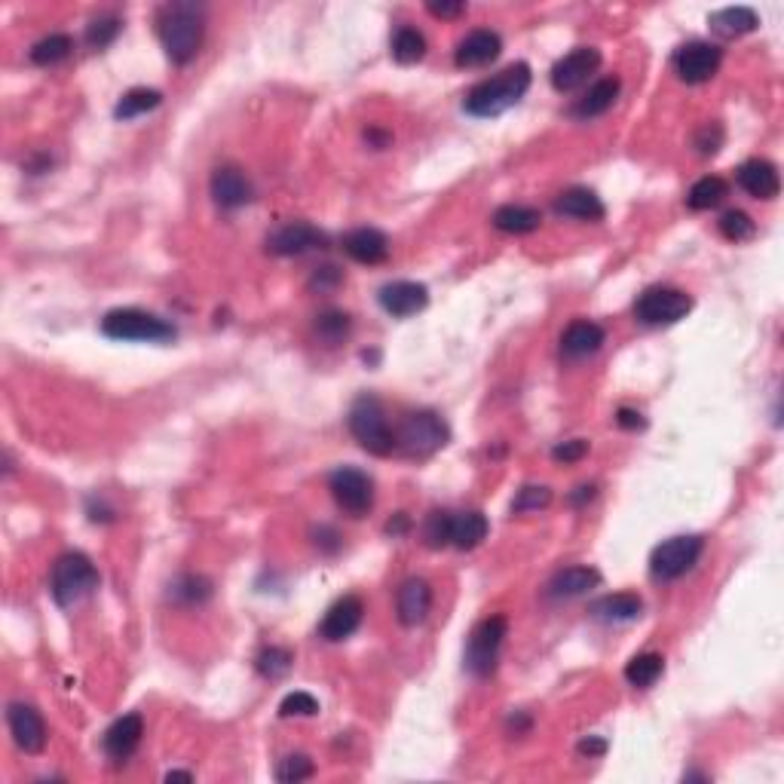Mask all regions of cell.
<instances>
[{
    "label": "cell",
    "mask_w": 784,
    "mask_h": 784,
    "mask_svg": "<svg viewBox=\"0 0 784 784\" xmlns=\"http://www.w3.org/2000/svg\"><path fill=\"white\" fill-rule=\"evenodd\" d=\"M530 65L515 62L506 71H500L497 77H490L478 86H472V92L466 95V111L472 117H500L503 111L515 108L524 92L530 89Z\"/></svg>",
    "instance_id": "1"
},
{
    "label": "cell",
    "mask_w": 784,
    "mask_h": 784,
    "mask_svg": "<svg viewBox=\"0 0 784 784\" xmlns=\"http://www.w3.org/2000/svg\"><path fill=\"white\" fill-rule=\"evenodd\" d=\"M203 34H206V22H203V10L196 4H169L160 10V40L166 56L175 65H187L196 59L203 46Z\"/></svg>",
    "instance_id": "2"
},
{
    "label": "cell",
    "mask_w": 784,
    "mask_h": 784,
    "mask_svg": "<svg viewBox=\"0 0 784 784\" xmlns=\"http://www.w3.org/2000/svg\"><path fill=\"white\" fill-rule=\"evenodd\" d=\"M95 588H98V570L86 555L68 552L53 564L49 592H53L59 607H65V610L80 607L83 601H89L95 595Z\"/></svg>",
    "instance_id": "3"
},
{
    "label": "cell",
    "mask_w": 784,
    "mask_h": 784,
    "mask_svg": "<svg viewBox=\"0 0 784 784\" xmlns=\"http://www.w3.org/2000/svg\"><path fill=\"white\" fill-rule=\"evenodd\" d=\"M350 432L359 445L374 454V457H389L396 451V432L386 423V411L380 399L374 396H359L350 408Z\"/></svg>",
    "instance_id": "4"
},
{
    "label": "cell",
    "mask_w": 784,
    "mask_h": 784,
    "mask_svg": "<svg viewBox=\"0 0 784 784\" xmlns=\"http://www.w3.org/2000/svg\"><path fill=\"white\" fill-rule=\"evenodd\" d=\"M102 334L111 340H141V343H169L175 340V325H169L166 319L144 313L135 307L126 310H111L102 319Z\"/></svg>",
    "instance_id": "5"
},
{
    "label": "cell",
    "mask_w": 784,
    "mask_h": 784,
    "mask_svg": "<svg viewBox=\"0 0 784 784\" xmlns=\"http://www.w3.org/2000/svg\"><path fill=\"white\" fill-rule=\"evenodd\" d=\"M506 631H509L506 616H487L472 628L466 641V671L472 677H490L497 671Z\"/></svg>",
    "instance_id": "6"
},
{
    "label": "cell",
    "mask_w": 784,
    "mask_h": 784,
    "mask_svg": "<svg viewBox=\"0 0 784 784\" xmlns=\"http://www.w3.org/2000/svg\"><path fill=\"white\" fill-rule=\"evenodd\" d=\"M448 435V423L435 411H414L405 417L396 435V448H402L411 457H429L448 445Z\"/></svg>",
    "instance_id": "7"
},
{
    "label": "cell",
    "mask_w": 784,
    "mask_h": 784,
    "mask_svg": "<svg viewBox=\"0 0 784 784\" xmlns=\"http://www.w3.org/2000/svg\"><path fill=\"white\" fill-rule=\"evenodd\" d=\"M702 552H705L702 536H671L662 546H656V552L650 558V570L662 582L680 579L696 567Z\"/></svg>",
    "instance_id": "8"
},
{
    "label": "cell",
    "mask_w": 784,
    "mask_h": 784,
    "mask_svg": "<svg viewBox=\"0 0 784 784\" xmlns=\"http://www.w3.org/2000/svg\"><path fill=\"white\" fill-rule=\"evenodd\" d=\"M693 310V298L680 288H647L634 304V316L644 325H674Z\"/></svg>",
    "instance_id": "9"
},
{
    "label": "cell",
    "mask_w": 784,
    "mask_h": 784,
    "mask_svg": "<svg viewBox=\"0 0 784 784\" xmlns=\"http://www.w3.org/2000/svg\"><path fill=\"white\" fill-rule=\"evenodd\" d=\"M328 487H331L334 503L347 512L350 518L368 515L371 506H374V481L362 469H353V466L334 469L331 478H328Z\"/></svg>",
    "instance_id": "10"
},
{
    "label": "cell",
    "mask_w": 784,
    "mask_h": 784,
    "mask_svg": "<svg viewBox=\"0 0 784 784\" xmlns=\"http://www.w3.org/2000/svg\"><path fill=\"white\" fill-rule=\"evenodd\" d=\"M720 62H723V49L705 40L680 46L674 56V68L683 83H708L717 74Z\"/></svg>",
    "instance_id": "11"
},
{
    "label": "cell",
    "mask_w": 784,
    "mask_h": 784,
    "mask_svg": "<svg viewBox=\"0 0 784 784\" xmlns=\"http://www.w3.org/2000/svg\"><path fill=\"white\" fill-rule=\"evenodd\" d=\"M328 245V236L322 230H316L313 224L307 221H291V224H282L276 227L270 236H267V249L273 255H282V258H291V255H304L310 249H325Z\"/></svg>",
    "instance_id": "12"
},
{
    "label": "cell",
    "mask_w": 784,
    "mask_h": 784,
    "mask_svg": "<svg viewBox=\"0 0 784 784\" xmlns=\"http://www.w3.org/2000/svg\"><path fill=\"white\" fill-rule=\"evenodd\" d=\"M601 68V53L595 46H576L573 53H567L555 68H552V86L558 92H573L588 83L595 71Z\"/></svg>",
    "instance_id": "13"
},
{
    "label": "cell",
    "mask_w": 784,
    "mask_h": 784,
    "mask_svg": "<svg viewBox=\"0 0 784 784\" xmlns=\"http://www.w3.org/2000/svg\"><path fill=\"white\" fill-rule=\"evenodd\" d=\"M7 723H10V732H13V742L25 754H40L46 748V723H43V717L34 705L13 702L7 708Z\"/></svg>",
    "instance_id": "14"
},
{
    "label": "cell",
    "mask_w": 784,
    "mask_h": 784,
    "mask_svg": "<svg viewBox=\"0 0 784 784\" xmlns=\"http://www.w3.org/2000/svg\"><path fill=\"white\" fill-rule=\"evenodd\" d=\"M426 304H429V291L420 282L399 279V282H389L380 288V307L396 319H408V316L420 313Z\"/></svg>",
    "instance_id": "15"
},
{
    "label": "cell",
    "mask_w": 784,
    "mask_h": 784,
    "mask_svg": "<svg viewBox=\"0 0 784 784\" xmlns=\"http://www.w3.org/2000/svg\"><path fill=\"white\" fill-rule=\"evenodd\" d=\"M212 196L221 209H242L252 203L255 187L242 169L236 166H221L212 172Z\"/></svg>",
    "instance_id": "16"
},
{
    "label": "cell",
    "mask_w": 784,
    "mask_h": 784,
    "mask_svg": "<svg viewBox=\"0 0 784 784\" xmlns=\"http://www.w3.org/2000/svg\"><path fill=\"white\" fill-rule=\"evenodd\" d=\"M362 616H365V604H362V598L347 595V598H340V601L325 613L319 631H322L325 641H331V644L347 641V637L362 625Z\"/></svg>",
    "instance_id": "17"
},
{
    "label": "cell",
    "mask_w": 784,
    "mask_h": 784,
    "mask_svg": "<svg viewBox=\"0 0 784 784\" xmlns=\"http://www.w3.org/2000/svg\"><path fill=\"white\" fill-rule=\"evenodd\" d=\"M503 53V40L497 31H490V28H478L472 34H466L457 46V65L460 68H484L490 65L497 56Z\"/></svg>",
    "instance_id": "18"
},
{
    "label": "cell",
    "mask_w": 784,
    "mask_h": 784,
    "mask_svg": "<svg viewBox=\"0 0 784 784\" xmlns=\"http://www.w3.org/2000/svg\"><path fill=\"white\" fill-rule=\"evenodd\" d=\"M343 252L359 264H383L389 258V239L377 227H356L340 239Z\"/></svg>",
    "instance_id": "19"
},
{
    "label": "cell",
    "mask_w": 784,
    "mask_h": 784,
    "mask_svg": "<svg viewBox=\"0 0 784 784\" xmlns=\"http://www.w3.org/2000/svg\"><path fill=\"white\" fill-rule=\"evenodd\" d=\"M432 610V588L426 579H408L402 582L399 588V598H396V613H399V622L405 628H417L426 622Z\"/></svg>",
    "instance_id": "20"
},
{
    "label": "cell",
    "mask_w": 784,
    "mask_h": 784,
    "mask_svg": "<svg viewBox=\"0 0 784 784\" xmlns=\"http://www.w3.org/2000/svg\"><path fill=\"white\" fill-rule=\"evenodd\" d=\"M141 735H144V720H141V714H126V717H120V720L105 732V754H108L114 763H126V760L138 751Z\"/></svg>",
    "instance_id": "21"
},
{
    "label": "cell",
    "mask_w": 784,
    "mask_h": 784,
    "mask_svg": "<svg viewBox=\"0 0 784 784\" xmlns=\"http://www.w3.org/2000/svg\"><path fill=\"white\" fill-rule=\"evenodd\" d=\"M739 178L742 190L751 193L754 200H775L781 193V178H778V169L769 163V160H745L735 172Z\"/></svg>",
    "instance_id": "22"
},
{
    "label": "cell",
    "mask_w": 784,
    "mask_h": 784,
    "mask_svg": "<svg viewBox=\"0 0 784 784\" xmlns=\"http://www.w3.org/2000/svg\"><path fill=\"white\" fill-rule=\"evenodd\" d=\"M604 340H607V334L601 325L588 322V319H576L561 334V353H564V359H588L604 347Z\"/></svg>",
    "instance_id": "23"
},
{
    "label": "cell",
    "mask_w": 784,
    "mask_h": 784,
    "mask_svg": "<svg viewBox=\"0 0 784 784\" xmlns=\"http://www.w3.org/2000/svg\"><path fill=\"white\" fill-rule=\"evenodd\" d=\"M555 212L561 218H573V221H601L604 218V203H601V196L595 190L570 187L555 200Z\"/></svg>",
    "instance_id": "24"
},
{
    "label": "cell",
    "mask_w": 784,
    "mask_h": 784,
    "mask_svg": "<svg viewBox=\"0 0 784 784\" xmlns=\"http://www.w3.org/2000/svg\"><path fill=\"white\" fill-rule=\"evenodd\" d=\"M598 582H601V573L595 567H567V570H558L555 579L549 582V595L555 601H570V598L592 592Z\"/></svg>",
    "instance_id": "25"
},
{
    "label": "cell",
    "mask_w": 784,
    "mask_h": 784,
    "mask_svg": "<svg viewBox=\"0 0 784 784\" xmlns=\"http://www.w3.org/2000/svg\"><path fill=\"white\" fill-rule=\"evenodd\" d=\"M616 98H619V80L616 77H604V80H598L592 89L579 98L570 114L576 120H595V117L607 114L616 105Z\"/></svg>",
    "instance_id": "26"
},
{
    "label": "cell",
    "mask_w": 784,
    "mask_h": 784,
    "mask_svg": "<svg viewBox=\"0 0 784 784\" xmlns=\"http://www.w3.org/2000/svg\"><path fill=\"white\" fill-rule=\"evenodd\" d=\"M487 518L481 512H460V515H451V546L469 552V549H478L484 539H487Z\"/></svg>",
    "instance_id": "27"
},
{
    "label": "cell",
    "mask_w": 784,
    "mask_h": 784,
    "mask_svg": "<svg viewBox=\"0 0 784 784\" xmlns=\"http://www.w3.org/2000/svg\"><path fill=\"white\" fill-rule=\"evenodd\" d=\"M592 613L601 622H631L644 613V601L634 592H619V595H607V598L595 601Z\"/></svg>",
    "instance_id": "28"
},
{
    "label": "cell",
    "mask_w": 784,
    "mask_h": 784,
    "mask_svg": "<svg viewBox=\"0 0 784 784\" xmlns=\"http://www.w3.org/2000/svg\"><path fill=\"white\" fill-rule=\"evenodd\" d=\"M708 25L720 37H742V34L754 31L760 25V19L751 7H726V10L711 13Z\"/></svg>",
    "instance_id": "29"
},
{
    "label": "cell",
    "mask_w": 784,
    "mask_h": 784,
    "mask_svg": "<svg viewBox=\"0 0 784 784\" xmlns=\"http://www.w3.org/2000/svg\"><path fill=\"white\" fill-rule=\"evenodd\" d=\"M494 227L503 230V233H512V236H524V233H533L543 224V215L530 206H500L494 212Z\"/></svg>",
    "instance_id": "30"
},
{
    "label": "cell",
    "mask_w": 784,
    "mask_h": 784,
    "mask_svg": "<svg viewBox=\"0 0 784 784\" xmlns=\"http://www.w3.org/2000/svg\"><path fill=\"white\" fill-rule=\"evenodd\" d=\"M726 193H729V184L720 175H705L690 187V193H686V206L693 212H708L726 200Z\"/></svg>",
    "instance_id": "31"
},
{
    "label": "cell",
    "mask_w": 784,
    "mask_h": 784,
    "mask_svg": "<svg viewBox=\"0 0 784 784\" xmlns=\"http://www.w3.org/2000/svg\"><path fill=\"white\" fill-rule=\"evenodd\" d=\"M160 102H163V95H160L157 89L135 86V89H129V92L120 98V105L114 108V117H117V120H135V117H141V114H147V111L160 108Z\"/></svg>",
    "instance_id": "32"
},
{
    "label": "cell",
    "mask_w": 784,
    "mask_h": 784,
    "mask_svg": "<svg viewBox=\"0 0 784 784\" xmlns=\"http://www.w3.org/2000/svg\"><path fill=\"white\" fill-rule=\"evenodd\" d=\"M665 671V659L659 653H644V656H634L628 665H625V680L637 690H650V686L662 677Z\"/></svg>",
    "instance_id": "33"
},
{
    "label": "cell",
    "mask_w": 784,
    "mask_h": 784,
    "mask_svg": "<svg viewBox=\"0 0 784 784\" xmlns=\"http://www.w3.org/2000/svg\"><path fill=\"white\" fill-rule=\"evenodd\" d=\"M169 598L175 604H184V607H196L212 598V582L206 576H196V573H187L181 576L172 588H169Z\"/></svg>",
    "instance_id": "34"
},
{
    "label": "cell",
    "mask_w": 784,
    "mask_h": 784,
    "mask_svg": "<svg viewBox=\"0 0 784 784\" xmlns=\"http://www.w3.org/2000/svg\"><path fill=\"white\" fill-rule=\"evenodd\" d=\"M426 56V37L417 28H399L392 37V59L399 65H414Z\"/></svg>",
    "instance_id": "35"
},
{
    "label": "cell",
    "mask_w": 784,
    "mask_h": 784,
    "mask_svg": "<svg viewBox=\"0 0 784 784\" xmlns=\"http://www.w3.org/2000/svg\"><path fill=\"white\" fill-rule=\"evenodd\" d=\"M71 49H74V40H71L68 34H49V37H43V40L34 43L31 62L40 65V68H49V65H56V62L68 59Z\"/></svg>",
    "instance_id": "36"
},
{
    "label": "cell",
    "mask_w": 784,
    "mask_h": 784,
    "mask_svg": "<svg viewBox=\"0 0 784 784\" xmlns=\"http://www.w3.org/2000/svg\"><path fill=\"white\" fill-rule=\"evenodd\" d=\"M353 331V319L343 313V310H325L322 316H316V334L319 340H325L328 347H337L350 337Z\"/></svg>",
    "instance_id": "37"
},
{
    "label": "cell",
    "mask_w": 784,
    "mask_h": 784,
    "mask_svg": "<svg viewBox=\"0 0 784 784\" xmlns=\"http://www.w3.org/2000/svg\"><path fill=\"white\" fill-rule=\"evenodd\" d=\"M316 772L313 760L307 754H288L285 760H279L276 766V778L282 784H298V781H307L310 775Z\"/></svg>",
    "instance_id": "38"
},
{
    "label": "cell",
    "mask_w": 784,
    "mask_h": 784,
    "mask_svg": "<svg viewBox=\"0 0 784 784\" xmlns=\"http://www.w3.org/2000/svg\"><path fill=\"white\" fill-rule=\"evenodd\" d=\"M423 539L429 549L451 546V512H432L423 524Z\"/></svg>",
    "instance_id": "39"
},
{
    "label": "cell",
    "mask_w": 784,
    "mask_h": 784,
    "mask_svg": "<svg viewBox=\"0 0 784 784\" xmlns=\"http://www.w3.org/2000/svg\"><path fill=\"white\" fill-rule=\"evenodd\" d=\"M552 503V490L546 484H527L518 490V497L512 500V512H539Z\"/></svg>",
    "instance_id": "40"
},
{
    "label": "cell",
    "mask_w": 784,
    "mask_h": 784,
    "mask_svg": "<svg viewBox=\"0 0 784 784\" xmlns=\"http://www.w3.org/2000/svg\"><path fill=\"white\" fill-rule=\"evenodd\" d=\"M720 233H723L729 242H748V239L757 233V224H754L745 212L732 209V212H726V215L720 218Z\"/></svg>",
    "instance_id": "41"
},
{
    "label": "cell",
    "mask_w": 784,
    "mask_h": 784,
    "mask_svg": "<svg viewBox=\"0 0 784 784\" xmlns=\"http://www.w3.org/2000/svg\"><path fill=\"white\" fill-rule=\"evenodd\" d=\"M120 28H123V22H120L117 16H102V19H95V22L86 28V43H89L92 49H105V46H111V43L117 40Z\"/></svg>",
    "instance_id": "42"
},
{
    "label": "cell",
    "mask_w": 784,
    "mask_h": 784,
    "mask_svg": "<svg viewBox=\"0 0 784 784\" xmlns=\"http://www.w3.org/2000/svg\"><path fill=\"white\" fill-rule=\"evenodd\" d=\"M291 662H294L291 650H285V647H267V650H261V656H258V671H261L264 677L276 680V677L288 674Z\"/></svg>",
    "instance_id": "43"
},
{
    "label": "cell",
    "mask_w": 784,
    "mask_h": 784,
    "mask_svg": "<svg viewBox=\"0 0 784 784\" xmlns=\"http://www.w3.org/2000/svg\"><path fill=\"white\" fill-rule=\"evenodd\" d=\"M279 714H282V717H313V714H319V702H316V696L298 690V693H288V696L282 699Z\"/></svg>",
    "instance_id": "44"
},
{
    "label": "cell",
    "mask_w": 784,
    "mask_h": 784,
    "mask_svg": "<svg viewBox=\"0 0 784 784\" xmlns=\"http://www.w3.org/2000/svg\"><path fill=\"white\" fill-rule=\"evenodd\" d=\"M696 147L702 157H714L723 147V126L720 123H705L696 135Z\"/></svg>",
    "instance_id": "45"
},
{
    "label": "cell",
    "mask_w": 784,
    "mask_h": 784,
    "mask_svg": "<svg viewBox=\"0 0 784 784\" xmlns=\"http://www.w3.org/2000/svg\"><path fill=\"white\" fill-rule=\"evenodd\" d=\"M585 454H588V441L585 438H570V441H561V445L552 451V460L570 466V463H579Z\"/></svg>",
    "instance_id": "46"
},
{
    "label": "cell",
    "mask_w": 784,
    "mask_h": 784,
    "mask_svg": "<svg viewBox=\"0 0 784 784\" xmlns=\"http://www.w3.org/2000/svg\"><path fill=\"white\" fill-rule=\"evenodd\" d=\"M343 282V273L337 270V267H319L316 273H313V279H310V288H319V291H328V288H337Z\"/></svg>",
    "instance_id": "47"
},
{
    "label": "cell",
    "mask_w": 784,
    "mask_h": 784,
    "mask_svg": "<svg viewBox=\"0 0 784 784\" xmlns=\"http://www.w3.org/2000/svg\"><path fill=\"white\" fill-rule=\"evenodd\" d=\"M426 10H429L435 19H457L460 13H466V4H457V0H454V4H451V0H441V4H438V0H432Z\"/></svg>",
    "instance_id": "48"
},
{
    "label": "cell",
    "mask_w": 784,
    "mask_h": 784,
    "mask_svg": "<svg viewBox=\"0 0 784 784\" xmlns=\"http://www.w3.org/2000/svg\"><path fill=\"white\" fill-rule=\"evenodd\" d=\"M616 423H619L622 429H644V426H647L644 414H641V411H631V408H619Z\"/></svg>",
    "instance_id": "49"
},
{
    "label": "cell",
    "mask_w": 784,
    "mask_h": 784,
    "mask_svg": "<svg viewBox=\"0 0 784 784\" xmlns=\"http://www.w3.org/2000/svg\"><path fill=\"white\" fill-rule=\"evenodd\" d=\"M579 754L582 757H604L607 754V742L598 739V735H588V739L579 742Z\"/></svg>",
    "instance_id": "50"
},
{
    "label": "cell",
    "mask_w": 784,
    "mask_h": 784,
    "mask_svg": "<svg viewBox=\"0 0 784 784\" xmlns=\"http://www.w3.org/2000/svg\"><path fill=\"white\" fill-rule=\"evenodd\" d=\"M316 546H322L325 552H337L340 549V536L331 527H319L316 530Z\"/></svg>",
    "instance_id": "51"
},
{
    "label": "cell",
    "mask_w": 784,
    "mask_h": 784,
    "mask_svg": "<svg viewBox=\"0 0 784 784\" xmlns=\"http://www.w3.org/2000/svg\"><path fill=\"white\" fill-rule=\"evenodd\" d=\"M595 494H598V490H595V484H582V487H576L573 494H570V503L579 509V506H585V503H592V500H595Z\"/></svg>",
    "instance_id": "52"
},
{
    "label": "cell",
    "mask_w": 784,
    "mask_h": 784,
    "mask_svg": "<svg viewBox=\"0 0 784 784\" xmlns=\"http://www.w3.org/2000/svg\"><path fill=\"white\" fill-rule=\"evenodd\" d=\"M408 527H411L408 515H405V512H399L396 518H392V521L386 524V533H389V536H402V533H405Z\"/></svg>",
    "instance_id": "53"
},
{
    "label": "cell",
    "mask_w": 784,
    "mask_h": 784,
    "mask_svg": "<svg viewBox=\"0 0 784 784\" xmlns=\"http://www.w3.org/2000/svg\"><path fill=\"white\" fill-rule=\"evenodd\" d=\"M365 138H368L374 147H386V144L392 141V135H389V132H380V129H368V132H365Z\"/></svg>",
    "instance_id": "54"
},
{
    "label": "cell",
    "mask_w": 784,
    "mask_h": 784,
    "mask_svg": "<svg viewBox=\"0 0 784 784\" xmlns=\"http://www.w3.org/2000/svg\"><path fill=\"white\" fill-rule=\"evenodd\" d=\"M166 781H193V772H181V769H172V772H166Z\"/></svg>",
    "instance_id": "55"
}]
</instances>
